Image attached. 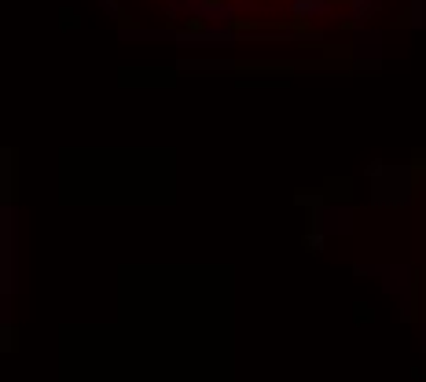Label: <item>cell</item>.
Returning <instances> with one entry per match:
<instances>
[{
  "mask_svg": "<svg viewBox=\"0 0 426 382\" xmlns=\"http://www.w3.org/2000/svg\"><path fill=\"white\" fill-rule=\"evenodd\" d=\"M203 4L217 8L224 0H203ZM261 4H272V0H261ZM290 8H294V15H320V11H328V0H290Z\"/></svg>",
  "mask_w": 426,
  "mask_h": 382,
  "instance_id": "6da1fadb",
  "label": "cell"
}]
</instances>
